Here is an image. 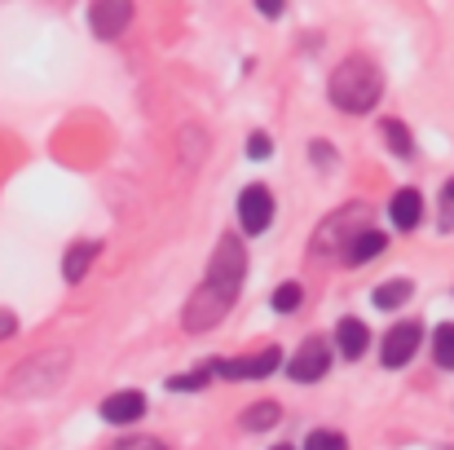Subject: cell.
<instances>
[{"mask_svg":"<svg viewBox=\"0 0 454 450\" xmlns=\"http://www.w3.org/2000/svg\"><path fill=\"white\" fill-rule=\"evenodd\" d=\"M380 93H384V75L371 58H344L335 71H331V102L348 115H366L380 107Z\"/></svg>","mask_w":454,"mask_h":450,"instance_id":"obj_1","label":"cell"},{"mask_svg":"<svg viewBox=\"0 0 454 450\" xmlns=\"http://www.w3.org/2000/svg\"><path fill=\"white\" fill-rule=\"evenodd\" d=\"M357 234H366V208H362V203L340 208V212H331V217L317 225V234H313V257H340V261H344V252L353 248Z\"/></svg>","mask_w":454,"mask_h":450,"instance_id":"obj_2","label":"cell"},{"mask_svg":"<svg viewBox=\"0 0 454 450\" xmlns=\"http://www.w3.org/2000/svg\"><path fill=\"white\" fill-rule=\"evenodd\" d=\"M234 296H239V288H225V283H216V279H203V288L185 300V313H181V318H185V331H190V336L212 331V327L230 313Z\"/></svg>","mask_w":454,"mask_h":450,"instance_id":"obj_3","label":"cell"},{"mask_svg":"<svg viewBox=\"0 0 454 450\" xmlns=\"http://www.w3.org/2000/svg\"><path fill=\"white\" fill-rule=\"evenodd\" d=\"M67 367H71V358L58 349V353H40L35 362H27V367H18L13 375H9V393H53L58 384H62V375H67Z\"/></svg>","mask_w":454,"mask_h":450,"instance_id":"obj_4","label":"cell"},{"mask_svg":"<svg viewBox=\"0 0 454 450\" xmlns=\"http://www.w3.org/2000/svg\"><path fill=\"white\" fill-rule=\"evenodd\" d=\"M243 274H247V248H243L234 234H225V239L216 243L212 261H207V279H216V283H225V288H239Z\"/></svg>","mask_w":454,"mask_h":450,"instance_id":"obj_5","label":"cell"},{"mask_svg":"<svg viewBox=\"0 0 454 450\" xmlns=\"http://www.w3.org/2000/svg\"><path fill=\"white\" fill-rule=\"evenodd\" d=\"M239 221H243L247 234L270 230V221H274V194H270L265 186H247V190L239 194Z\"/></svg>","mask_w":454,"mask_h":450,"instance_id":"obj_6","label":"cell"},{"mask_svg":"<svg viewBox=\"0 0 454 450\" xmlns=\"http://www.w3.org/2000/svg\"><path fill=\"white\" fill-rule=\"evenodd\" d=\"M326 367H331V349H326V340H304L301 349L292 353V362H287V375L292 380H322L326 375Z\"/></svg>","mask_w":454,"mask_h":450,"instance_id":"obj_7","label":"cell"},{"mask_svg":"<svg viewBox=\"0 0 454 450\" xmlns=\"http://www.w3.org/2000/svg\"><path fill=\"white\" fill-rule=\"evenodd\" d=\"M419 340H424V327H419V322H411V318H406V322H397V327L384 336V353H380V358H384V367H406V362L415 358Z\"/></svg>","mask_w":454,"mask_h":450,"instance_id":"obj_8","label":"cell"},{"mask_svg":"<svg viewBox=\"0 0 454 450\" xmlns=\"http://www.w3.org/2000/svg\"><path fill=\"white\" fill-rule=\"evenodd\" d=\"M89 22H93V36L98 40H115L129 22H133V4L129 0H98L89 9Z\"/></svg>","mask_w":454,"mask_h":450,"instance_id":"obj_9","label":"cell"},{"mask_svg":"<svg viewBox=\"0 0 454 450\" xmlns=\"http://www.w3.org/2000/svg\"><path fill=\"white\" fill-rule=\"evenodd\" d=\"M278 362H283L278 349H261L256 358H243V362H212V367H216V375H225V380H261V375L278 371Z\"/></svg>","mask_w":454,"mask_h":450,"instance_id":"obj_10","label":"cell"},{"mask_svg":"<svg viewBox=\"0 0 454 450\" xmlns=\"http://www.w3.org/2000/svg\"><path fill=\"white\" fill-rule=\"evenodd\" d=\"M142 415H146V398H142L137 389L111 393V398L102 402V420H111V424H133V420H142Z\"/></svg>","mask_w":454,"mask_h":450,"instance_id":"obj_11","label":"cell"},{"mask_svg":"<svg viewBox=\"0 0 454 450\" xmlns=\"http://www.w3.org/2000/svg\"><path fill=\"white\" fill-rule=\"evenodd\" d=\"M388 212H393V225H397V230H415V225L424 221V194H419V190H397Z\"/></svg>","mask_w":454,"mask_h":450,"instance_id":"obj_12","label":"cell"},{"mask_svg":"<svg viewBox=\"0 0 454 450\" xmlns=\"http://www.w3.org/2000/svg\"><path fill=\"white\" fill-rule=\"evenodd\" d=\"M384 248H388V239H384L380 230H366V234H357L353 248L344 252V265H366V261H375Z\"/></svg>","mask_w":454,"mask_h":450,"instance_id":"obj_13","label":"cell"},{"mask_svg":"<svg viewBox=\"0 0 454 450\" xmlns=\"http://www.w3.org/2000/svg\"><path fill=\"white\" fill-rule=\"evenodd\" d=\"M93 257H98V243H75V248L67 252V261H62V279H67V283H80V279L89 274Z\"/></svg>","mask_w":454,"mask_h":450,"instance_id":"obj_14","label":"cell"},{"mask_svg":"<svg viewBox=\"0 0 454 450\" xmlns=\"http://www.w3.org/2000/svg\"><path fill=\"white\" fill-rule=\"evenodd\" d=\"M335 340H340V353L344 358H357L362 349H366V340H371V331L357 322V318H344L340 327H335Z\"/></svg>","mask_w":454,"mask_h":450,"instance_id":"obj_15","label":"cell"},{"mask_svg":"<svg viewBox=\"0 0 454 450\" xmlns=\"http://www.w3.org/2000/svg\"><path fill=\"white\" fill-rule=\"evenodd\" d=\"M278 420H283L278 402H256V407H247V411H243V429H252V433H261V429H274Z\"/></svg>","mask_w":454,"mask_h":450,"instance_id":"obj_16","label":"cell"},{"mask_svg":"<svg viewBox=\"0 0 454 450\" xmlns=\"http://www.w3.org/2000/svg\"><path fill=\"white\" fill-rule=\"evenodd\" d=\"M411 292H415V288H411V279H393L388 288H380V292H375V304H380V309H397V304H406V300H411Z\"/></svg>","mask_w":454,"mask_h":450,"instance_id":"obj_17","label":"cell"},{"mask_svg":"<svg viewBox=\"0 0 454 450\" xmlns=\"http://www.w3.org/2000/svg\"><path fill=\"white\" fill-rule=\"evenodd\" d=\"M380 133H384L388 150H393V154H402V159L415 150V146H411V133H406V124H397V120H384V129H380Z\"/></svg>","mask_w":454,"mask_h":450,"instance_id":"obj_18","label":"cell"},{"mask_svg":"<svg viewBox=\"0 0 454 450\" xmlns=\"http://www.w3.org/2000/svg\"><path fill=\"white\" fill-rule=\"evenodd\" d=\"M433 353H437V362H442L446 371H454V322L437 327V336H433Z\"/></svg>","mask_w":454,"mask_h":450,"instance_id":"obj_19","label":"cell"},{"mask_svg":"<svg viewBox=\"0 0 454 450\" xmlns=\"http://www.w3.org/2000/svg\"><path fill=\"white\" fill-rule=\"evenodd\" d=\"M212 375H216V367L207 362V367H199L194 375H172V380H168V389H181V393H190V389H203Z\"/></svg>","mask_w":454,"mask_h":450,"instance_id":"obj_20","label":"cell"},{"mask_svg":"<svg viewBox=\"0 0 454 450\" xmlns=\"http://www.w3.org/2000/svg\"><path fill=\"white\" fill-rule=\"evenodd\" d=\"M304 450H348V446H344V438H340V433H326V429H317V433H309Z\"/></svg>","mask_w":454,"mask_h":450,"instance_id":"obj_21","label":"cell"},{"mask_svg":"<svg viewBox=\"0 0 454 450\" xmlns=\"http://www.w3.org/2000/svg\"><path fill=\"white\" fill-rule=\"evenodd\" d=\"M296 304H301V288H296V283H283V288L274 292V309H278V313H292Z\"/></svg>","mask_w":454,"mask_h":450,"instance_id":"obj_22","label":"cell"},{"mask_svg":"<svg viewBox=\"0 0 454 450\" xmlns=\"http://www.w3.org/2000/svg\"><path fill=\"white\" fill-rule=\"evenodd\" d=\"M111 450H168V446L154 442V438H124V442H115Z\"/></svg>","mask_w":454,"mask_h":450,"instance_id":"obj_23","label":"cell"},{"mask_svg":"<svg viewBox=\"0 0 454 450\" xmlns=\"http://www.w3.org/2000/svg\"><path fill=\"white\" fill-rule=\"evenodd\" d=\"M247 154H252V159H270V138H265V133H252V142H247Z\"/></svg>","mask_w":454,"mask_h":450,"instance_id":"obj_24","label":"cell"},{"mask_svg":"<svg viewBox=\"0 0 454 450\" xmlns=\"http://www.w3.org/2000/svg\"><path fill=\"white\" fill-rule=\"evenodd\" d=\"M13 331H18L13 313H9V309H0V340H4V336H13Z\"/></svg>","mask_w":454,"mask_h":450,"instance_id":"obj_25","label":"cell"},{"mask_svg":"<svg viewBox=\"0 0 454 450\" xmlns=\"http://www.w3.org/2000/svg\"><path fill=\"white\" fill-rule=\"evenodd\" d=\"M446 208H454V181L446 186Z\"/></svg>","mask_w":454,"mask_h":450,"instance_id":"obj_26","label":"cell"},{"mask_svg":"<svg viewBox=\"0 0 454 450\" xmlns=\"http://www.w3.org/2000/svg\"><path fill=\"white\" fill-rule=\"evenodd\" d=\"M274 450H292V446H274Z\"/></svg>","mask_w":454,"mask_h":450,"instance_id":"obj_27","label":"cell"}]
</instances>
